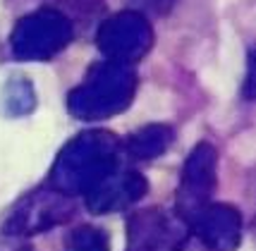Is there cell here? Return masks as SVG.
I'll use <instances>...</instances> for the list:
<instances>
[{
	"label": "cell",
	"instance_id": "cell-1",
	"mask_svg": "<svg viewBox=\"0 0 256 251\" xmlns=\"http://www.w3.org/2000/svg\"><path fill=\"white\" fill-rule=\"evenodd\" d=\"M122 142L103 130L77 134L58 153L48 186L65 196L89 194L94 186L122 168Z\"/></svg>",
	"mask_w": 256,
	"mask_h": 251
},
{
	"label": "cell",
	"instance_id": "cell-2",
	"mask_svg": "<svg viewBox=\"0 0 256 251\" xmlns=\"http://www.w3.org/2000/svg\"><path fill=\"white\" fill-rule=\"evenodd\" d=\"M136 94V72L130 65L103 60L86 72L67 96V110L79 120H108L130 108Z\"/></svg>",
	"mask_w": 256,
	"mask_h": 251
},
{
	"label": "cell",
	"instance_id": "cell-3",
	"mask_svg": "<svg viewBox=\"0 0 256 251\" xmlns=\"http://www.w3.org/2000/svg\"><path fill=\"white\" fill-rule=\"evenodd\" d=\"M72 41V24L62 12L41 8L22 17L10 38L12 55L20 60H50Z\"/></svg>",
	"mask_w": 256,
	"mask_h": 251
},
{
	"label": "cell",
	"instance_id": "cell-4",
	"mask_svg": "<svg viewBox=\"0 0 256 251\" xmlns=\"http://www.w3.org/2000/svg\"><path fill=\"white\" fill-rule=\"evenodd\" d=\"M218 182V151L213 144H196L184 160L182 177L178 186V218L187 225L204 206L211 204V196Z\"/></svg>",
	"mask_w": 256,
	"mask_h": 251
},
{
	"label": "cell",
	"instance_id": "cell-5",
	"mask_svg": "<svg viewBox=\"0 0 256 251\" xmlns=\"http://www.w3.org/2000/svg\"><path fill=\"white\" fill-rule=\"evenodd\" d=\"M96 41L100 53L108 58V62L132 65L151 50L154 29L142 12L124 10L100 24Z\"/></svg>",
	"mask_w": 256,
	"mask_h": 251
},
{
	"label": "cell",
	"instance_id": "cell-6",
	"mask_svg": "<svg viewBox=\"0 0 256 251\" xmlns=\"http://www.w3.org/2000/svg\"><path fill=\"white\" fill-rule=\"evenodd\" d=\"M74 213V201L72 196H65L56 189L46 186L22 198L12 213L5 220V232L8 234H38L46 230H53L72 218Z\"/></svg>",
	"mask_w": 256,
	"mask_h": 251
},
{
	"label": "cell",
	"instance_id": "cell-7",
	"mask_svg": "<svg viewBox=\"0 0 256 251\" xmlns=\"http://www.w3.org/2000/svg\"><path fill=\"white\" fill-rule=\"evenodd\" d=\"M187 230L208 251H234L242 242V216L230 204H208L187 222Z\"/></svg>",
	"mask_w": 256,
	"mask_h": 251
},
{
	"label": "cell",
	"instance_id": "cell-8",
	"mask_svg": "<svg viewBox=\"0 0 256 251\" xmlns=\"http://www.w3.org/2000/svg\"><path fill=\"white\" fill-rule=\"evenodd\" d=\"M148 192V182L142 172L130 170V168H118L112 175H108L103 182L91 189L89 194H84L86 208L91 213H115L122 208L132 206L136 201H142Z\"/></svg>",
	"mask_w": 256,
	"mask_h": 251
},
{
	"label": "cell",
	"instance_id": "cell-9",
	"mask_svg": "<svg viewBox=\"0 0 256 251\" xmlns=\"http://www.w3.org/2000/svg\"><path fill=\"white\" fill-rule=\"evenodd\" d=\"M172 139H175L172 127H168V124H146V127L134 132L122 148L136 160H154V158L163 156L170 148Z\"/></svg>",
	"mask_w": 256,
	"mask_h": 251
},
{
	"label": "cell",
	"instance_id": "cell-10",
	"mask_svg": "<svg viewBox=\"0 0 256 251\" xmlns=\"http://www.w3.org/2000/svg\"><path fill=\"white\" fill-rule=\"evenodd\" d=\"M110 237L108 232L94 225H79L65 240V251H108Z\"/></svg>",
	"mask_w": 256,
	"mask_h": 251
},
{
	"label": "cell",
	"instance_id": "cell-11",
	"mask_svg": "<svg viewBox=\"0 0 256 251\" xmlns=\"http://www.w3.org/2000/svg\"><path fill=\"white\" fill-rule=\"evenodd\" d=\"M132 2H144L142 8H151V10H156V12H166L172 5V0H132Z\"/></svg>",
	"mask_w": 256,
	"mask_h": 251
},
{
	"label": "cell",
	"instance_id": "cell-12",
	"mask_svg": "<svg viewBox=\"0 0 256 251\" xmlns=\"http://www.w3.org/2000/svg\"><path fill=\"white\" fill-rule=\"evenodd\" d=\"M17 251H32V249H29V246H22V249H17Z\"/></svg>",
	"mask_w": 256,
	"mask_h": 251
}]
</instances>
